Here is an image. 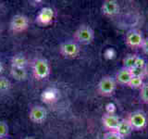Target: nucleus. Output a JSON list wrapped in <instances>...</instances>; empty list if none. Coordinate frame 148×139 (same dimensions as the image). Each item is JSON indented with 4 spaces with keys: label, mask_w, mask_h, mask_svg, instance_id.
Returning a JSON list of instances; mask_svg holds the SVG:
<instances>
[{
    "label": "nucleus",
    "mask_w": 148,
    "mask_h": 139,
    "mask_svg": "<svg viewBox=\"0 0 148 139\" xmlns=\"http://www.w3.org/2000/svg\"><path fill=\"white\" fill-rule=\"evenodd\" d=\"M32 72L36 80H45L50 75V65L45 58H37L32 63Z\"/></svg>",
    "instance_id": "f257e3e1"
},
{
    "label": "nucleus",
    "mask_w": 148,
    "mask_h": 139,
    "mask_svg": "<svg viewBox=\"0 0 148 139\" xmlns=\"http://www.w3.org/2000/svg\"><path fill=\"white\" fill-rule=\"evenodd\" d=\"M73 38L77 44L89 45L95 39V31L89 25L82 24L74 32Z\"/></svg>",
    "instance_id": "f03ea898"
},
{
    "label": "nucleus",
    "mask_w": 148,
    "mask_h": 139,
    "mask_svg": "<svg viewBox=\"0 0 148 139\" xmlns=\"http://www.w3.org/2000/svg\"><path fill=\"white\" fill-rule=\"evenodd\" d=\"M116 87H117V82L115 78L106 75L102 77L99 81L98 85H97V91L101 96H110L115 93Z\"/></svg>",
    "instance_id": "7ed1b4c3"
},
{
    "label": "nucleus",
    "mask_w": 148,
    "mask_h": 139,
    "mask_svg": "<svg viewBox=\"0 0 148 139\" xmlns=\"http://www.w3.org/2000/svg\"><path fill=\"white\" fill-rule=\"evenodd\" d=\"M59 53L66 58H75L80 54V45L74 40L65 41L59 45Z\"/></svg>",
    "instance_id": "20e7f679"
},
{
    "label": "nucleus",
    "mask_w": 148,
    "mask_h": 139,
    "mask_svg": "<svg viewBox=\"0 0 148 139\" xmlns=\"http://www.w3.org/2000/svg\"><path fill=\"white\" fill-rule=\"evenodd\" d=\"M127 119L131 123L133 131H141L147 125V117L145 113L142 110L133 111L129 115Z\"/></svg>",
    "instance_id": "39448f33"
},
{
    "label": "nucleus",
    "mask_w": 148,
    "mask_h": 139,
    "mask_svg": "<svg viewBox=\"0 0 148 139\" xmlns=\"http://www.w3.org/2000/svg\"><path fill=\"white\" fill-rule=\"evenodd\" d=\"M28 27H29V19L22 14H17L13 16L10 21V24H9V28L14 34L24 32L28 29Z\"/></svg>",
    "instance_id": "423d86ee"
},
{
    "label": "nucleus",
    "mask_w": 148,
    "mask_h": 139,
    "mask_svg": "<svg viewBox=\"0 0 148 139\" xmlns=\"http://www.w3.org/2000/svg\"><path fill=\"white\" fill-rule=\"evenodd\" d=\"M55 18V12L51 8H43L35 18V22L40 26H47L51 24Z\"/></svg>",
    "instance_id": "0eeeda50"
},
{
    "label": "nucleus",
    "mask_w": 148,
    "mask_h": 139,
    "mask_svg": "<svg viewBox=\"0 0 148 139\" xmlns=\"http://www.w3.org/2000/svg\"><path fill=\"white\" fill-rule=\"evenodd\" d=\"M142 32L139 30H131L126 34V44L132 48L141 47L143 41Z\"/></svg>",
    "instance_id": "6e6552de"
},
{
    "label": "nucleus",
    "mask_w": 148,
    "mask_h": 139,
    "mask_svg": "<svg viewBox=\"0 0 148 139\" xmlns=\"http://www.w3.org/2000/svg\"><path fill=\"white\" fill-rule=\"evenodd\" d=\"M47 111L42 106H34L30 109L29 118L34 123H43L46 120Z\"/></svg>",
    "instance_id": "1a4fd4ad"
},
{
    "label": "nucleus",
    "mask_w": 148,
    "mask_h": 139,
    "mask_svg": "<svg viewBox=\"0 0 148 139\" xmlns=\"http://www.w3.org/2000/svg\"><path fill=\"white\" fill-rule=\"evenodd\" d=\"M120 119L113 113H105L102 116V123L108 132L116 131L119 126Z\"/></svg>",
    "instance_id": "9d476101"
},
{
    "label": "nucleus",
    "mask_w": 148,
    "mask_h": 139,
    "mask_svg": "<svg viewBox=\"0 0 148 139\" xmlns=\"http://www.w3.org/2000/svg\"><path fill=\"white\" fill-rule=\"evenodd\" d=\"M120 8L119 5L117 1H114V0H106L103 4H102L101 7V11L104 14L105 16H108V17H112L117 15L119 13Z\"/></svg>",
    "instance_id": "9b49d317"
},
{
    "label": "nucleus",
    "mask_w": 148,
    "mask_h": 139,
    "mask_svg": "<svg viewBox=\"0 0 148 139\" xmlns=\"http://www.w3.org/2000/svg\"><path fill=\"white\" fill-rule=\"evenodd\" d=\"M132 76L131 74V72H130V70L122 68V69H120L117 73H116L115 80H116V82H117V83H119V85H128V83H129L130 80L132 79Z\"/></svg>",
    "instance_id": "f8f14e48"
},
{
    "label": "nucleus",
    "mask_w": 148,
    "mask_h": 139,
    "mask_svg": "<svg viewBox=\"0 0 148 139\" xmlns=\"http://www.w3.org/2000/svg\"><path fill=\"white\" fill-rule=\"evenodd\" d=\"M133 131L132 128V125L130 123V122L128 120V119H122L120 120V122L119 123V126L116 130L119 134H120L122 137H127L129 136L130 134L132 133V132Z\"/></svg>",
    "instance_id": "ddd939ff"
},
{
    "label": "nucleus",
    "mask_w": 148,
    "mask_h": 139,
    "mask_svg": "<svg viewBox=\"0 0 148 139\" xmlns=\"http://www.w3.org/2000/svg\"><path fill=\"white\" fill-rule=\"evenodd\" d=\"M11 67H16V68H22L26 69L29 61H28L27 58L22 54H16L11 58Z\"/></svg>",
    "instance_id": "4468645a"
},
{
    "label": "nucleus",
    "mask_w": 148,
    "mask_h": 139,
    "mask_svg": "<svg viewBox=\"0 0 148 139\" xmlns=\"http://www.w3.org/2000/svg\"><path fill=\"white\" fill-rule=\"evenodd\" d=\"M10 75L12 78L15 79L16 81H24L26 80V78L28 76V72L26 71V69L11 67Z\"/></svg>",
    "instance_id": "2eb2a0df"
},
{
    "label": "nucleus",
    "mask_w": 148,
    "mask_h": 139,
    "mask_svg": "<svg viewBox=\"0 0 148 139\" xmlns=\"http://www.w3.org/2000/svg\"><path fill=\"white\" fill-rule=\"evenodd\" d=\"M11 88V82L5 76H0V94L8 93Z\"/></svg>",
    "instance_id": "dca6fc26"
},
{
    "label": "nucleus",
    "mask_w": 148,
    "mask_h": 139,
    "mask_svg": "<svg viewBox=\"0 0 148 139\" xmlns=\"http://www.w3.org/2000/svg\"><path fill=\"white\" fill-rule=\"evenodd\" d=\"M137 58V55H128L126 56L124 58H123V61H122V65L125 69H128V70H131L133 66H134V63H135V60Z\"/></svg>",
    "instance_id": "f3484780"
},
{
    "label": "nucleus",
    "mask_w": 148,
    "mask_h": 139,
    "mask_svg": "<svg viewBox=\"0 0 148 139\" xmlns=\"http://www.w3.org/2000/svg\"><path fill=\"white\" fill-rule=\"evenodd\" d=\"M143 85V77H132L130 80L128 86L132 88V89H137V88H141Z\"/></svg>",
    "instance_id": "a211bd4d"
},
{
    "label": "nucleus",
    "mask_w": 148,
    "mask_h": 139,
    "mask_svg": "<svg viewBox=\"0 0 148 139\" xmlns=\"http://www.w3.org/2000/svg\"><path fill=\"white\" fill-rule=\"evenodd\" d=\"M140 98L143 103L148 104V83H143V85L140 88Z\"/></svg>",
    "instance_id": "6ab92c4d"
},
{
    "label": "nucleus",
    "mask_w": 148,
    "mask_h": 139,
    "mask_svg": "<svg viewBox=\"0 0 148 139\" xmlns=\"http://www.w3.org/2000/svg\"><path fill=\"white\" fill-rule=\"evenodd\" d=\"M8 125L4 120H0V139L8 137Z\"/></svg>",
    "instance_id": "aec40b11"
},
{
    "label": "nucleus",
    "mask_w": 148,
    "mask_h": 139,
    "mask_svg": "<svg viewBox=\"0 0 148 139\" xmlns=\"http://www.w3.org/2000/svg\"><path fill=\"white\" fill-rule=\"evenodd\" d=\"M130 72H131V74L132 77H143V74L145 72V69L132 67L131 70H130Z\"/></svg>",
    "instance_id": "412c9836"
},
{
    "label": "nucleus",
    "mask_w": 148,
    "mask_h": 139,
    "mask_svg": "<svg viewBox=\"0 0 148 139\" xmlns=\"http://www.w3.org/2000/svg\"><path fill=\"white\" fill-rule=\"evenodd\" d=\"M103 139H125L124 137H122L120 134H119L116 131L113 132H106L104 133Z\"/></svg>",
    "instance_id": "4be33fe9"
},
{
    "label": "nucleus",
    "mask_w": 148,
    "mask_h": 139,
    "mask_svg": "<svg viewBox=\"0 0 148 139\" xmlns=\"http://www.w3.org/2000/svg\"><path fill=\"white\" fill-rule=\"evenodd\" d=\"M145 60L142 57H139L137 56V58L135 60V63H134V66L133 67H137V68H143V69H145Z\"/></svg>",
    "instance_id": "5701e85b"
},
{
    "label": "nucleus",
    "mask_w": 148,
    "mask_h": 139,
    "mask_svg": "<svg viewBox=\"0 0 148 139\" xmlns=\"http://www.w3.org/2000/svg\"><path fill=\"white\" fill-rule=\"evenodd\" d=\"M141 48L145 53L148 54V38H145L143 41V44L141 45Z\"/></svg>",
    "instance_id": "b1692460"
},
{
    "label": "nucleus",
    "mask_w": 148,
    "mask_h": 139,
    "mask_svg": "<svg viewBox=\"0 0 148 139\" xmlns=\"http://www.w3.org/2000/svg\"><path fill=\"white\" fill-rule=\"evenodd\" d=\"M3 70H4V66H3V63L2 61L0 60V74L3 72Z\"/></svg>",
    "instance_id": "393cba45"
},
{
    "label": "nucleus",
    "mask_w": 148,
    "mask_h": 139,
    "mask_svg": "<svg viewBox=\"0 0 148 139\" xmlns=\"http://www.w3.org/2000/svg\"><path fill=\"white\" fill-rule=\"evenodd\" d=\"M24 139H34V137H29V136H28V137H25Z\"/></svg>",
    "instance_id": "a878e982"
},
{
    "label": "nucleus",
    "mask_w": 148,
    "mask_h": 139,
    "mask_svg": "<svg viewBox=\"0 0 148 139\" xmlns=\"http://www.w3.org/2000/svg\"><path fill=\"white\" fill-rule=\"evenodd\" d=\"M2 139H9L8 137H5V138H2Z\"/></svg>",
    "instance_id": "bb28decb"
}]
</instances>
